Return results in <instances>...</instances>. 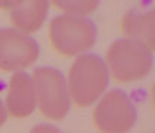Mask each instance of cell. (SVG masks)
Returning a JSON list of instances; mask_svg holds the SVG:
<instances>
[{
    "instance_id": "cell-1",
    "label": "cell",
    "mask_w": 155,
    "mask_h": 133,
    "mask_svg": "<svg viewBox=\"0 0 155 133\" xmlns=\"http://www.w3.org/2000/svg\"><path fill=\"white\" fill-rule=\"evenodd\" d=\"M107 65L99 56L84 53L74 61L68 73V96L78 107H89L108 86Z\"/></svg>"
},
{
    "instance_id": "cell-2",
    "label": "cell",
    "mask_w": 155,
    "mask_h": 133,
    "mask_svg": "<svg viewBox=\"0 0 155 133\" xmlns=\"http://www.w3.org/2000/svg\"><path fill=\"white\" fill-rule=\"evenodd\" d=\"M50 45L58 53L75 56L95 45L96 28L87 18L62 15L56 16L49 24Z\"/></svg>"
},
{
    "instance_id": "cell-3",
    "label": "cell",
    "mask_w": 155,
    "mask_h": 133,
    "mask_svg": "<svg viewBox=\"0 0 155 133\" xmlns=\"http://www.w3.org/2000/svg\"><path fill=\"white\" fill-rule=\"evenodd\" d=\"M107 65L118 83L143 78L152 67V55L146 48L129 38L114 42L107 52Z\"/></svg>"
},
{
    "instance_id": "cell-4",
    "label": "cell",
    "mask_w": 155,
    "mask_h": 133,
    "mask_svg": "<svg viewBox=\"0 0 155 133\" xmlns=\"http://www.w3.org/2000/svg\"><path fill=\"white\" fill-rule=\"evenodd\" d=\"M31 77L40 112L50 120H62L70 109V96L64 75L55 68L38 67Z\"/></svg>"
},
{
    "instance_id": "cell-5",
    "label": "cell",
    "mask_w": 155,
    "mask_h": 133,
    "mask_svg": "<svg viewBox=\"0 0 155 133\" xmlns=\"http://www.w3.org/2000/svg\"><path fill=\"white\" fill-rule=\"evenodd\" d=\"M93 123L101 133H127L136 123V109L123 90L112 89L93 109Z\"/></svg>"
},
{
    "instance_id": "cell-6",
    "label": "cell",
    "mask_w": 155,
    "mask_h": 133,
    "mask_svg": "<svg viewBox=\"0 0 155 133\" xmlns=\"http://www.w3.org/2000/svg\"><path fill=\"white\" fill-rule=\"evenodd\" d=\"M38 58L34 38L12 28L0 30V71H16L30 67Z\"/></svg>"
},
{
    "instance_id": "cell-7",
    "label": "cell",
    "mask_w": 155,
    "mask_h": 133,
    "mask_svg": "<svg viewBox=\"0 0 155 133\" xmlns=\"http://www.w3.org/2000/svg\"><path fill=\"white\" fill-rule=\"evenodd\" d=\"M36 108V93L31 78L25 73H15L9 80L6 96V112L21 118L30 115Z\"/></svg>"
},
{
    "instance_id": "cell-8",
    "label": "cell",
    "mask_w": 155,
    "mask_h": 133,
    "mask_svg": "<svg viewBox=\"0 0 155 133\" xmlns=\"http://www.w3.org/2000/svg\"><path fill=\"white\" fill-rule=\"evenodd\" d=\"M11 22L24 33L37 31L48 16L49 3L45 0L8 2Z\"/></svg>"
},
{
    "instance_id": "cell-9",
    "label": "cell",
    "mask_w": 155,
    "mask_h": 133,
    "mask_svg": "<svg viewBox=\"0 0 155 133\" xmlns=\"http://www.w3.org/2000/svg\"><path fill=\"white\" fill-rule=\"evenodd\" d=\"M121 31L129 40L137 42L151 53L154 50V12L130 11L124 15L121 22Z\"/></svg>"
},
{
    "instance_id": "cell-10",
    "label": "cell",
    "mask_w": 155,
    "mask_h": 133,
    "mask_svg": "<svg viewBox=\"0 0 155 133\" xmlns=\"http://www.w3.org/2000/svg\"><path fill=\"white\" fill-rule=\"evenodd\" d=\"M53 5L61 9V11H65L68 13H72V16H77L78 15H86V13L95 11L96 6L99 5V2H53Z\"/></svg>"
},
{
    "instance_id": "cell-11",
    "label": "cell",
    "mask_w": 155,
    "mask_h": 133,
    "mask_svg": "<svg viewBox=\"0 0 155 133\" xmlns=\"http://www.w3.org/2000/svg\"><path fill=\"white\" fill-rule=\"evenodd\" d=\"M30 133H59V130L50 124H37L31 129Z\"/></svg>"
},
{
    "instance_id": "cell-12",
    "label": "cell",
    "mask_w": 155,
    "mask_h": 133,
    "mask_svg": "<svg viewBox=\"0 0 155 133\" xmlns=\"http://www.w3.org/2000/svg\"><path fill=\"white\" fill-rule=\"evenodd\" d=\"M5 121H6V109H5V105L0 101V126L5 124Z\"/></svg>"
}]
</instances>
